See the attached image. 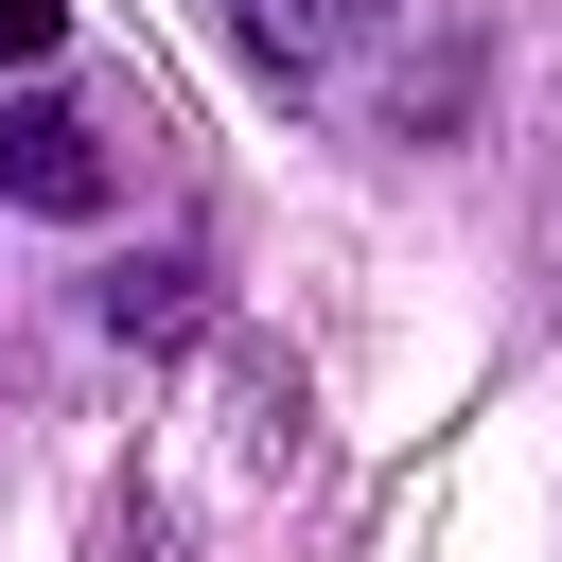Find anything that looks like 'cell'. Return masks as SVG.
<instances>
[{"mask_svg":"<svg viewBox=\"0 0 562 562\" xmlns=\"http://www.w3.org/2000/svg\"><path fill=\"white\" fill-rule=\"evenodd\" d=\"M70 53V0H0V70H53Z\"/></svg>","mask_w":562,"mask_h":562,"instance_id":"cell-4","label":"cell"},{"mask_svg":"<svg viewBox=\"0 0 562 562\" xmlns=\"http://www.w3.org/2000/svg\"><path fill=\"white\" fill-rule=\"evenodd\" d=\"M211 299H193V263H123L105 281V334H193Z\"/></svg>","mask_w":562,"mask_h":562,"instance_id":"cell-2","label":"cell"},{"mask_svg":"<svg viewBox=\"0 0 562 562\" xmlns=\"http://www.w3.org/2000/svg\"><path fill=\"white\" fill-rule=\"evenodd\" d=\"M228 18H246V53H263V70H316L351 0H228Z\"/></svg>","mask_w":562,"mask_h":562,"instance_id":"cell-3","label":"cell"},{"mask_svg":"<svg viewBox=\"0 0 562 562\" xmlns=\"http://www.w3.org/2000/svg\"><path fill=\"white\" fill-rule=\"evenodd\" d=\"M0 211H53V228H88L105 211V123L88 105H0Z\"/></svg>","mask_w":562,"mask_h":562,"instance_id":"cell-1","label":"cell"}]
</instances>
